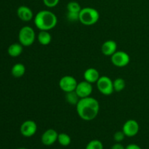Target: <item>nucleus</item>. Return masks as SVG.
Wrapping results in <instances>:
<instances>
[{
	"label": "nucleus",
	"instance_id": "1",
	"mask_svg": "<svg viewBox=\"0 0 149 149\" xmlns=\"http://www.w3.org/2000/svg\"><path fill=\"white\" fill-rule=\"evenodd\" d=\"M76 107L79 116L84 121H92L95 119L100 111L99 102L90 96L80 98Z\"/></svg>",
	"mask_w": 149,
	"mask_h": 149
},
{
	"label": "nucleus",
	"instance_id": "2",
	"mask_svg": "<svg viewBox=\"0 0 149 149\" xmlns=\"http://www.w3.org/2000/svg\"><path fill=\"white\" fill-rule=\"evenodd\" d=\"M58 18L55 13L49 10H41L34 17V24L40 31L52 30L56 26Z\"/></svg>",
	"mask_w": 149,
	"mask_h": 149
},
{
	"label": "nucleus",
	"instance_id": "3",
	"mask_svg": "<svg viewBox=\"0 0 149 149\" xmlns=\"http://www.w3.org/2000/svg\"><path fill=\"white\" fill-rule=\"evenodd\" d=\"M99 18L98 11L93 7L81 8L79 15V21L84 26H93L98 21Z\"/></svg>",
	"mask_w": 149,
	"mask_h": 149
},
{
	"label": "nucleus",
	"instance_id": "4",
	"mask_svg": "<svg viewBox=\"0 0 149 149\" xmlns=\"http://www.w3.org/2000/svg\"><path fill=\"white\" fill-rule=\"evenodd\" d=\"M36 33L33 28L26 26L20 29L18 33V39L23 47L31 46L35 42Z\"/></svg>",
	"mask_w": 149,
	"mask_h": 149
},
{
	"label": "nucleus",
	"instance_id": "5",
	"mask_svg": "<svg viewBox=\"0 0 149 149\" xmlns=\"http://www.w3.org/2000/svg\"><path fill=\"white\" fill-rule=\"evenodd\" d=\"M97 84V88L101 94L104 95H110L114 92L113 81L106 76H103L99 78Z\"/></svg>",
	"mask_w": 149,
	"mask_h": 149
},
{
	"label": "nucleus",
	"instance_id": "6",
	"mask_svg": "<svg viewBox=\"0 0 149 149\" xmlns=\"http://www.w3.org/2000/svg\"><path fill=\"white\" fill-rule=\"evenodd\" d=\"M111 61L113 65L116 67H125L130 63V57L125 51H116L111 56Z\"/></svg>",
	"mask_w": 149,
	"mask_h": 149
},
{
	"label": "nucleus",
	"instance_id": "7",
	"mask_svg": "<svg viewBox=\"0 0 149 149\" xmlns=\"http://www.w3.org/2000/svg\"><path fill=\"white\" fill-rule=\"evenodd\" d=\"M78 82L74 77L71 76H64L60 79L59 87L65 93L75 91Z\"/></svg>",
	"mask_w": 149,
	"mask_h": 149
},
{
	"label": "nucleus",
	"instance_id": "8",
	"mask_svg": "<svg viewBox=\"0 0 149 149\" xmlns=\"http://www.w3.org/2000/svg\"><path fill=\"white\" fill-rule=\"evenodd\" d=\"M20 133L26 138H31L36 134L37 125L33 120H26L22 123L20 128Z\"/></svg>",
	"mask_w": 149,
	"mask_h": 149
},
{
	"label": "nucleus",
	"instance_id": "9",
	"mask_svg": "<svg viewBox=\"0 0 149 149\" xmlns=\"http://www.w3.org/2000/svg\"><path fill=\"white\" fill-rule=\"evenodd\" d=\"M140 126L137 121L134 119H129L124 124L122 131L127 137H134L139 132Z\"/></svg>",
	"mask_w": 149,
	"mask_h": 149
},
{
	"label": "nucleus",
	"instance_id": "10",
	"mask_svg": "<svg viewBox=\"0 0 149 149\" xmlns=\"http://www.w3.org/2000/svg\"><path fill=\"white\" fill-rule=\"evenodd\" d=\"M93 88L91 83L84 80L77 84L75 92L80 98H84V97H90L93 93Z\"/></svg>",
	"mask_w": 149,
	"mask_h": 149
},
{
	"label": "nucleus",
	"instance_id": "11",
	"mask_svg": "<svg viewBox=\"0 0 149 149\" xmlns=\"http://www.w3.org/2000/svg\"><path fill=\"white\" fill-rule=\"evenodd\" d=\"M58 133L56 130L53 129H48L44 132L42 134L41 141L43 145L49 146L55 143L56 141H58Z\"/></svg>",
	"mask_w": 149,
	"mask_h": 149
},
{
	"label": "nucleus",
	"instance_id": "12",
	"mask_svg": "<svg viewBox=\"0 0 149 149\" xmlns=\"http://www.w3.org/2000/svg\"><path fill=\"white\" fill-rule=\"evenodd\" d=\"M17 15L23 21L29 22L33 19V13L29 7L22 5L17 8Z\"/></svg>",
	"mask_w": 149,
	"mask_h": 149
},
{
	"label": "nucleus",
	"instance_id": "13",
	"mask_svg": "<svg viewBox=\"0 0 149 149\" xmlns=\"http://www.w3.org/2000/svg\"><path fill=\"white\" fill-rule=\"evenodd\" d=\"M117 51V44L113 40H107L102 45L101 52L106 56H111Z\"/></svg>",
	"mask_w": 149,
	"mask_h": 149
},
{
	"label": "nucleus",
	"instance_id": "14",
	"mask_svg": "<svg viewBox=\"0 0 149 149\" xmlns=\"http://www.w3.org/2000/svg\"><path fill=\"white\" fill-rule=\"evenodd\" d=\"M100 73L96 68H89L84 71V79L85 81L91 83H96L100 78Z\"/></svg>",
	"mask_w": 149,
	"mask_h": 149
},
{
	"label": "nucleus",
	"instance_id": "15",
	"mask_svg": "<svg viewBox=\"0 0 149 149\" xmlns=\"http://www.w3.org/2000/svg\"><path fill=\"white\" fill-rule=\"evenodd\" d=\"M23 46L20 43H14L10 45L7 49V52L10 56L16 58L20 55L23 52Z\"/></svg>",
	"mask_w": 149,
	"mask_h": 149
},
{
	"label": "nucleus",
	"instance_id": "16",
	"mask_svg": "<svg viewBox=\"0 0 149 149\" xmlns=\"http://www.w3.org/2000/svg\"><path fill=\"white\" fill-rule=\"evenodd\" d=\"M37 40L42 45L46 46L52 42V36L47 31H40L37 36Z\"/></svg>",
	"mask_w": 149,
	"mask_h": 149
},
{
	"label": "nucleus",
	"instance_id": "17",
	"mask_svg": "<svg viewBox=\"0 0 149 149\" xmlns=\"http://www.w3.org/2000/svg\"><path fill=\"white\" fill-rule=\"evenodd\" d=\"M26 67L22 63H16L13 66L11 69V74L15 78H20L25 74Z\"/></svg>",
	"mask_w": 149,
	"mask_h": 149
},
{
	"label": "nucleus",
	"instance_id": "18",
	"mask_svg": "<svg viewBox=\"0 0 149 149\" xmlns=\"http://www.w3.org/2000/svg\"><path fill=\"white\" fill-rule=\"evenodd\" d=\"M58 142L62 146H68L71 144V138L68 134L62 132V133L58 134Z\"/></svg>",
	"mask_w": 149,
	"mask_h": 149
},
{
	"label": "nucleus",
	"instance_id": "19",
	"mask_svg": "<svg viewBox=\"0 0 149 149\" xmlns=\"http://www.w3.org/2000/svg\"><path fill=\"white\" fill-rule=\"evenodd\" d=\"M65 97H66L65 98H66L67 102L71 105H77L79 100H80V97H79L75 91L67 93Z\"/></svg>",
	"mask_w": 149,
	"mask_h": 149
},
{
	"label": "nucleus",
	"instance_id": "20",
	"mask_svg": "<svg viewBox=\"0 0 149 149\" xmlns=\"http://www.w3.org/2000/svg\"><path fill=\"white\" fill-rule=\"evenodd\" d=\"M113 83L114 91L117 92V93L122 91L125 89V86H126V82H125V81L122 78L116 79L113 81Z\"/></svg>",
	"mask_w": 149,
	"mask_h": 149
},
{
	"label": "nucleus",
	"instance_id": "21",
	"mask_svg": "<svg viewBox=\"0 0 149 149\" xmlns=\"http://www.w3.org/2000/svg\"><path fill=\"white\" fill-rule=\"evenodd\" d=\"M66 8L68 12H72V13H79L81 10L80 4L77 1H70L67 4Z\"/></svg>",
	"mask_w": 149,
	"mask_h": 149
},
{
	"label": "nucleus",
	"instance_id": "22",
	"mask_svg": "<svg viewBox=\"0 0 149 149\" xmlns=\"http://www.w3.org/2000/svg\"><path fill=\"white\" fill-rule=\"evenodd\" d=\"M85 149H103V144L98 140H93L87 144Z\"/></svg>",
	"mask_w": 149,
	"mask_h": 149
},
{
	"label": "nucleus",
	"instance_id": "23",
	"mask_svg": "<svg viewBox=\"0 0 149 149\" xmlns=\"http://www.w3.org/2000/svg\"><path fill=\"white\" fill-rule=\"evenodd\" d=\"M125 137H126V135H125L123 131H117L113 135V140L116 143H121L122 141H124Z\"/></svg>",
	"mask_w": 149,
	"mask_h": 149
},
{
	"label": "nucleus",
	"instance_id": "24",
	"mask_svg": "<svg viewBox=\"0 0 149 149\" xmlns=\"http://www.w3.org/2000/svg\"><path fill=\"white\" fill-rule=\"evenodd\" d=\"M79 13H72V12H68L67 13V19L71 22L77 21L79 20Z\"/></svg>",
	"mask_w": 149,
	"mask_h": 149
},
{
	"label": "nucleus",
	"instance_id": "25",
	"mask_svg": "<svg viewBox=\"0 0 149 149\" xmlns=\"http://www.w3.org/2000/svg\"><path fill=\"white\" fill-rule=\"evenodd\" d=\"M60 0H43V3L46 7L49 8H52V7H56L59 3Z\"/></svg>",
	"mask_w": 149,
	"mask_h": 149
},
{
	"label": "nucleus",
	"instance_id": "26",
	"mask_svg": "<svg viewBox=\"0 0 149 149\" xmlns=\"http://www.w3.org/2000/svg\"><path fill=\"white\" fill-rule=\"evenodd\" d=\"M125 149H142V148H141L139 146L137 145V144L131 143V144H129L128 146H127L125 147Z\"/></svg>",
	"mask_w": 149,
	"mask_h": 149
},
{
	"label": "nucleus",
	"instance_id": "27",
	"mask_svg": "<svg viewBox=\"0 0 149 149\" xmlns=\"http://www.w3.org/2000/svg\"><path fill=\"white\" fill-rule=\"evenodd\" d=\"M111 149H125V147L122 144H121L120 143H116L113 144L112 146Z\"/></svg>",
	"mask_w": 149,
	"mask_h": 149
},
{
	"label": "nucleus",
	"instance_id": "28",
	"mask_svg": "<svg viewBox=\"0 0 149 149\" xmlns=\"http://www.w3.org/2000/svg\"><path fill=\"white\" fill-rule=\"evenodd\" d=\"M17 149H28V148H18Z\"/></svg>",
	"mask_w": 149,
	"mask_h": 149
}]
</instances>
